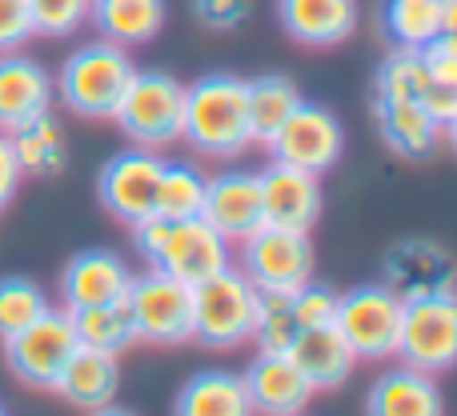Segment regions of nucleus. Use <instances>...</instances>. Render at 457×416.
Wrapping results in <instances>:
<instances>
[{"label": "nucleus", "mask_w": 457, "mask_h": 416, "mask_svg": "<svg viewBox=\"0 0 457 416\" xmlns=\"http://www.w3.org/2000/svg\"><path fill=\"white\" fill-rule=\"evenodd\" d=\"M277 20L297 45H341L357 29V0H277Z\"/></svg>", "instance_id": "obj_20"}, {"label": "nucleus", "mask_w": 457, "mask_h": 416, "mask_svg": "<svg viewBox=\"0 0 457 416\" xmlns=\"http://www.w3.org/2000/svg\"><path fill=\"white\" fill-rule=\"evenodd\" d=\"M421 88H426V61L421 53H405L394 48L386 56V64L373 77V101H418L421 104Z\"/></svg>", "instance_id": "obj_34"}, {"label": "nucleus", "mask_w": 457, "mask_h": 416, "mask_svg": "<svg viewBox=\"0 0 457 416\" xmlns=\"http://www.w3.org/2000/svg\"><path fill=\"white\" fill-rule=\"evenodd\" d=\"M445 136H450V144H453V152H457V120H453L450 128H445Z\"/></svg>", "instance_id": "obj_42"}, {"label": "nucleus", "mask_w": 457, "mask_h": 416, "mask_svg": "<svg viewBox=\"0 0 457 416\" xmlns=\"http://www.w3.org/2000/svg\"><path fill=\"white\" fill-rule=\"evenodd\" d=\"M53 77L32 56L0 53V133H16L29 120L53 112Z\"/></svg>", "instance_id": "obj_16"}, {"label": "nucleus", "mask_w": 457, "mask_h": 416, "mask_svg": "<svg viewBox=\"0 0 457 416\" xmlns=\"http://www.w3.org/2000/svg\"><path fill=\"white\" fill-rule=\"evenodd\" d=\"M29 16L40 37H72L88 20V0H29Z\"/></svg>", "instance_id": "obj_35"}, {"label": "nucleus", "mask_w": 457, "mask_h": 416, "mask_svg": "<svg viewBox=\"0 0 457 416\" xmlns=\"http://www.w3.org/2000/svg\"><path fill=\"white\" fill-rule=\"evenodd\" d=\"M88 20L120 48L149 45L165 29V0H88Z\"/></svg>", "instance_id": "obj_23"}, {"label": "nucleus", "mask_w": 457, "mask_h": 416, "mask_svg": "<svg viewBox=\"0 0 457 416\" xmlns=\"http://www.w3.org/2000/svg\"><path fill=\"white\" fill-rule=\"evenodd\" d=\"M445 53L457 56V0H442V37L434 40Z\"/></svg>", "instance_id": "obj_40"}, {"label": "nucleus", "mask_w": 457, "mask_h": 416, "mask_svg": "<svg viewBox=\"0 0 457 416\" xmlns=\"http://www.w3.org/2000/svg\"><path fill=\"white\" fill-rule=\"evenodd\" d=\"M333 329L345 337L357 361H386L397 356V337H402V297L386 284H361L353 292H341L337 321Z\"/></svg>", "instance_id": "obj_9"}, {"label": "nucleus", "mask_w": 457, "mask_h": 416, "mask_svg": "<svg viewBox=\"0 0 457 416\" xmlns=\"http://www.w3.org/2000/svg\"><path fill=\"white\" fill-rule=\"evenodd\" d=\"M112 120H117L120 133L133 144H141V149H165V144H173L177 136H181L185 85L173 72L137 69Z\"/></svg>", "instance_id": "obj_4"}, {"label": "nucleus", "mask_w": 457, "mask_h": 416, "mask_svg": "<svg viewBox=\"0 0 457 416\" xmlns=\"http://www.w3.org/2000/svg\"><path fill=\"white\" fill-rule=\"evenodd\" d=\"M77 340L85 348H101V353H125L137 340L133 316H129L125 300H109V305H88V308H69Z\"/></svg>", "instance_id": "obj_29"}, {"label": "nucleus", "mask_w": 457, "mask_h": 416, "mask_svg": "<svg viewBox=\"0 0 457 416\" xmlns=\"http://www.w3.org/2000/svg\"><path fill=\"white\" fill-rule=\"evenodd\" d=\"M117 388H120V364H117V356L101 353V348L77 345V353L69 356L64 372L56 377L53 393H61L64 401L77 404V409L93 412V409H101V404H112Z\"/></svg>", "instance_id": "obj_21"}, {"label": "nucleus", "mask_w": 457, "mask_h": 416, "mask_svg": "<svg viewBox=\"0 0 457 416\" xmlns=\"http://www.w3.org/2000/svg\"><path fill=\"white\" fill-rule=\"evenodd\" d=\"M245 104H249V133L253 141L269 144L277 136V128L293 117V109L301 104V88L293 85L281 72H269V77L245 80Z\"/></svg>", "instance_id": "obj_26"}, {"label": "nucleus", "mask_w": 457, "mask_h": 416, "mask_svg": "<svg viewBox=\"0 0 457 416\" xmlns=\"http://www.w3.org/2000/svg\"><path fill=\"white\" fill-rule=\"evenodd\" d=\"M133 72H137V64L129 56V48L101 37V40L80 45L77 53H69V61L61 64V77H56V93H61V101L77 117L112 120Z\"/></svg>", "instance_id": "obj_3"}, {"label": "nucleus", "mask_w": 457, "mask_h": 416, "mask_svg": "<svg viewBox=\"0 0 457 416\" xmlns=\"http://www.w3.org/2000/svg\"><path fill=\"white\" fill-rule=\"evenodd\" d=\"M0 416H8V409H4V404H0Z\"/></svg>", "instance_id": "obj_43"}, {"label": "nucleus", "mask_w": 457, "mask_h": 416, "mask_svg": "<svg viewBox=\"0 0 457 416\" xmlns=\"http://www.w3.org/2000/svg\"><path fill=\"white\" fill-rule=\"evenodd\" d=\"M161 168L165 160L157 157V149H133L117 152L109 165L96 176V197L101 205L120 220V224H137L157 208V184H161Z\"/></svg>", "instance_id": "obj_12"}, {"label": "nucleus", "mask_w": 457, "mask_h": 416, "mask_svg": "<svg viewBox=\"0 0 457 416\" xmlns=\"http://www.w3.org/2000/svg\"><path fill=\"white\" fill-rule=\"evenodd\" d=\"M201 205H205V176L193 165L165 160L157 184V208L153 212L165 220H185V216H201Z\"/></svg>", "instance_id": "obj_31"}, {"label": "nucleus", "mask_w": 457, "mask_h": 416, "mask_svg": "<svg viewBox=\"0 0 457 416\" xmlns=\"http://www.w3.org/2000/svg\"><path fill=\"white\" fill-rule=\"evenodd\" d=\"M88 416H137V412H129V409H117V404H101V409H93Z\"/></svg>", "instance_id": "obj_41"}, {"label": "nucleus", "mask_w": 457, "mask_h": 416, "mask_svg": "<svg viewBox=\"0 0 457 416\" xmlns=\"http://www.w3.org/2000/svg\"><path fill=\"white\" fill-rule=\"evenodd\" d=\"M257 289L237 265L193 289V337L209 348H237L253 337Z\"/></svg>", "instance_id": "obj_5"}, {"label": "nucleus", "mask_w": 457, "mask_h": 416, "mask_svg": "<svg viewBox=\"0 0 457 416\" xmlns=\"http://www.w3.org/2000/svg\"><path fill=\"white\" fill-rule=\"evenodd\" d=\"M193 12H197V20L205 24V29L228 32L249 20L253 0H193Z\"/></svg>", "instance_id": "obj_37"}, {"label": "nucleus", "mask_w": 457, "mask_h": 416, "mask_svg": "<svg viewBox=\"0 0 457 416\" xmlns=\"http://www.w3.org/2000/svg\"><path fill=\"white\" fill-rule=\"evenodd\" d=\"M426 61V88H421V109L442 125V133L457 120V56L442 45L421 48Z\"/></svg>", "instance_id": "obj_30"}, {"label": "nucleus", "mask_w": 457, "mask_h": 416, "mask_svg": "<svg viewBox=\"0 0 457 416\" xmlns=\"http://www.w3.org/2000/svg\"><path fill=\"white\" fill-rule=\"evenodd\" d=\"M341 149H345V133H341V120L333 117L325 104L301 101L293 109V117L277 128V136L269 141V152L281 165H293L301 173L321 176L325 168L337 165Z\"/></svg>", "instance_id": "obj_11"}, {"label": "nucleus", "mask_w": 457, "mask_h": 416, "mask_svg": "<svg viewBox=\"0 0 457 416\" xmlns=\"http://www.w3.org/2000/svg\"><path fill=\"white\" fill-rule=\"evenodd\" d=\"M241 273L257 292H297L313 281V244L309 232L261 224L241 241Z\"/></svg>", "instance_id": "obj_10"}, {"label": "nucleus", "mask_w": 457, "mask_h": 416, "mask_svg": "<svg viewBox=\"0 0 457 416\" xmlns=\"http://www.w3.org/2000/svg\"><path fill=\"white\" fill-rule=\"evenodd\" d=\"M285 356L305 372V380L313 388H337L341 380H349V372L357 364L353 348L345 345V337L333 324H325V329H301Z\"/></svg>", "instance_id": "obj_22"}, {"label": "nucleus", "mask_w": 457, "mask_h": 416, "mask_svg": "<svg viewBox=\"0 0 457 416\" xmlns=\"http://www.w3.org/2000/svg\"><path fill=\"white\" fill-rule=\"evenodd\" d=\"M337 300L341 292H333L329 284H301L293 292V316H297L301 329H325V324L337 321Z\"/></svg>", "instance_id": "obj_36"}, {"label": "nucleus", "mask_w": 457, "mask_h": 416, "mask_svg": "<svg viewBox=\"0 0 457 416\" xmlns=\"http://www.w3.org/2000/svg\"><path fill=\"white\" fill-rule=\"evenodd\" d=\"M129 265L109 249H85L64 265L61 273V297L64 308H88V305H109V300H125L129 292Z\"/></svg>", "instance_id": "obj_18"}, {"label": "nucleus", "mask_w": 457, "mask_h": 416, "mask_svg": "<svg viewBox=\"0 0 457 416\" xmlns=\"http://www.w3.org/2000/svg\"><path fill=\"white\" fill-rule=\"evenodd\" d=\"M21 181H24V168L12 152V141H8V133H0V212L12 205Z\"/></svg>", "instance_id": "obj_39"}, {"label": "nucleus", "mask_w": 457, "mask_h": 416, "mask_svg": "<svg viewBox=\"0 0 457 416\" xmlns=\"http://www.w3.org/2000/svg\"><path fill=\"white\" fill-rule=\"evenodd\" d=\"M133 241L137 252L149 260L157 273L173 276V281L197 289L201 281L217 276L221 268L233 265V249L205 216H185V220H165L157 212H149L145 220H137Z\"/></svg>", "instance_id": "obj_1"}, {"label": "nucleus", "mask_w": 457, "mask_h": 416, "mask_svg": "<svg viewBox=\"0 0 457 416\" xmlns=\"http://www.w3.org/2000/svg\"><path fill=\"white\" fill-rule=\"evenodd\" d=\"M386 284L402 300L457 292V260L434 241H402L386 252Z\"/></svg>", "instance_id": "obj_14"}, {"label": "nucleus", "mask_w": 457, "mask_h": 416, "mask_svg": "<svg viewBox=\"0 0 457 416\" xmlns=\"http://www.w3.org/2000/svg\"><path fill=\"white\" fill-rule=\"evenodd\" d=\"M173 416H253V404L237 372L209 369L181 385Z\"/></svg>", "instance_id": "obj_25"}, {"label": "nucleus", "mask_w": 457, "mask_h": 416, "mask_svg": "<svg viewBox=\"0 0 457 416\" xmlns=\"http://www.w3.org/2000/svg\"><path fill=\"white\" fill-rule=\"evenodd\" d=\"M48 308L53 305H48L45 289L37 281H29V276H0V340L29 329Z\"/></svg>", "instance_id": "obj_33"}, {"label": "nucleus", "mask_w": 457, "mask_h": 416, "mask_svg": "<svg viewBox=\"0 0 457 416\" xmlns=\"http://www.w3.org/2000/svg\"><path fill=\"white\" fill-rule=\"evenodd\" d=\"M201 216H205L228 244L233 241L241 244L245 236H253L261 224H265L257 173H217L213 181H205Z\"/></svg>", "instance_id": "obj_17"}, {"label": "nucleus", "mask_w": 457, "mask_h": 416, "mask_svg": "<svg viewBox=\"0 0 457 416\" xmlns=\"http://www.w3.org/2000/svg\"><path fill=\"white\" fill-rule=\"evenodd\" d=\"M77 329H72L69 308H48L45 316L29 324V329L12 332L4 340V364L21 385L29 388H53L56 377L64 372L69 356L77 353Z\"/></svg>", "instance_id": "obj_8"}, {"label": "nucleus", "mask_w": 457, "mask_h": 416, "mask_svg": "<svg viewBox=\"0 0 457 416\" xmlns=\"http://www.w3.org/2000/svg\"><path fill=\"white\" fill-rule=\"evenodd\" d=\"M245 393H249L253 416H301L309 409L317 388L305 380V372L285 353H261L241 372Z\"/></svg>", "instance_id": "obj_15"}, {"label": "nucleus", "mask_w": 457, "mask_h": 416, "mask_svg": "<svg viewBox=\"0 0 457 416\" xmlns=\"http://www.w3.org/2000/svg\"><path fill=\"white\" fill-rule=\"evenodd\" d=\"M8 141H12V152L21 160L24 176H61L64 165H69V141H64V128L56 125L53 112L8 133Z\"/></svg>", "instance_id": "obj_28"}, {"label": "nucleus", "mask_w": 457, "mask_h": 416, "mask_svg": "<svg viewBox=\"0 0 457 416\" xmlns=\"http://www.w3.org/2000/svg\"><path fill=\"white\" fill-rule=\"evenodd\" d=\"M402 364L437 372L457 364V292H434V297L402 300V337H397Z\"/></svg>", "instance_id": "obj_6"}, {"label": "nucleus", "mask_w": 457, "mask_h": 416, "mask_svg": "<svg viewBox=\"0 0 457 416\" xmlns=\"http://www.w3.org/2000/svg\"><path fill=\"white\" fill-rule=\"evenodd\" d=\"M381 32L394 48L421 53L442 37V0H381Z\"/></svg>", "instance_id": "obj_27"}, {"label": "nucleus", "mask_w": 457, "mask_h": 416, "mask_svg": "<svg viewBox=\"0 0 457 416\" xmlns=\"http://www.w3.org/2000/svg\"><path fill=\"white\" fill-rule=\"evenodd\" d=\"M442 388L413 364L381 372L365 396V416H442Z\"/></svg>", "instance_id": "obj_19"}, {"label": "nucleus", "mask_w": 457, "mask_h": 416, "mask_svg": "<svg viewBox=\"0 0 457 416\" xmlns=\"http://www.w3.org/2000/svg\"><path fill=\"white\" fill-rule=\"evenodd\" d=\"M373 117L389 149L410 160H426L442 141V125L418 101H373Z\"/></svg>", "instance_id": "obj_24"}, {"label": "nucleus", "mask_w": 457, "mask_h": 416, "mask_svg": "<svg viewBox=\"0 0 457 416\" xmlns=\"http://www.w3.org/2000/svg\"><path fill=\"white\" fill-rule=\"evenodd\" d=\"M181 136L205 157H241L253 144L245 80L233 77V72H205L193 85H185Z\"/></svg>", "instance_id": "obj_2"}, {"label": "nucleus", "mask_w": 457, "mask_h": 416, "mask_svg": "<svg viewBox=\"0 0 457 416\" xmlns=\"http://www.w3.org/2000/svg\"><path fill=\"white\" fill-rule=\"evenodd\" d=\"M257 184L265 224L293 228V232H309L317 224V216H321V176L273 160L269 168L257 173Z\"/></svg>", "instance_id": "obj_13"}, {"label": "nucleus", "mask_w": 457, "mask_h": 416, "mask_svg": "<svg viewBox=\"0 0 457 416\" xmlns=\"http://www.w3.org/2000/svg\"><path fill=\"white\" fill-rule=\"evenodd\" d=\"M125 305H129V316H133L137 340H149V345H185V340H193L189 284L149 268V273L129 281Z\"/></svg>", "instance_id": "obj_7"}, {"label": "nucleus", "mask_w": 457, "mask_h": 416, "mask_svg": "<svg viewBox=\"0 0 457 416\" xmlns=\"http://www.w3.org/2000/svg\"><path fill=\"white\" fill-rule=\"evenodd\" d=\"M32 37L29 0H0V53H16Z\"/></svg>", "instance_id": "obj_38"}, {"label": "nucleus", "mask_w": 457, "mask_h": 416, "mask_svg": "<svg viewBox=\"0 0 457 416\" xmlns=\"http://www.w3.org/2000/svg\"><path fill=\"white\" fill-rule=\"evenodd\" d=\"M301 324L293 316V292H257V321H253V337L261 353H289L297 340Z\"/></svg>", "instance_id": "obj_32"}]
</instances>
